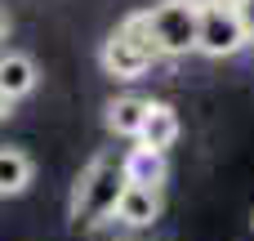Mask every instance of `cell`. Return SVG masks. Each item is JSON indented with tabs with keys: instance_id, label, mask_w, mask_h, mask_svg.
I'll return each instance as SVG.
<instances>
[{
	"instance_id": "obj_1",
	"label": "cell",
	"mask_w": 254,
	"mask_h": 241,
	"mask_svg": "<svg viewBox=\"0 0 254 241\" xmlns=\"http://www.w3.org/2000/svg\"><path fill=\"white\" fill-rule=\"evenodd\" d=\"M98 63H103V72L116 76V80L143 76V72L156 63V49H152V40H147V13H129V18L103 40Z\"/></svg>"
},
{
	"instance_id": "obj_2",
	"label": "cell",
	"mask_w": 254,
	"mask_h": 241,
	"mask_svg": "<svg viewBox=\"0 0 254 241\" xmlns=\"http://www.w3.org/2000/svg\"><path fill=\"white\" fill-rule=\"evenodd\" d=\"M121 188H125L121 165H112L107 157H98V161L80 174V183H76V192H71V219H76V224H89V228L107 224L112 210H116Z\"/></svg>"
},
{
	"instance_id": "obj_3",
	"label": "cell",
	"mask_w": 254,
	"mask_h": 241,
	"mask_svg": "<svg viewBox=\"0 0 254 241\" xmlns=\"http://www.w3.org/2000/svg\"><path fill=\"white\" fill-rule=\"evenodd\" d=\"M196 18L201 9L183 4V0H161L147 9V40L156 49V58H183L196 49Z\"/></svg>"
},
{
	"instance_id": "obj_4",
	"label": "cell",
	"mask_w": 254,
	"mask_h": 241,
	"mask_svg": "<svg viewBox=\"0 0 254 241\" xmlns=\"http://www.w3.org/2000/svg\"><path fill=\"white\" fill-rule=\"evenodd\" d=\"M246 45H250V40H246V27H241V18H237V4L214 0V4L201 9V18H196V49H201L205 58H232V54H241Z\"/></svg>"
},
{
	"instance_id": "obj_5",
	"label": "cell",
	"mask_w": 254,
	"mask_h": 241,
	"mask_svg": "<svg viewBox=\"0 0 254 241\" xmlns=\"http://www.w3.org/2000/svg\"><path fill=\"white\" fill-rule=\"evenodd\" d=\"M125 228H147L161 219V188H143V183H125L112 210Z\"/></svg>"
},
{
	"instance_id": "obj_6",
	"label": "cell",
	"mask_w": 254,
	"mask_h": 241,
	"mask_svg": "<svg viewBox=\"0 0 254 241\" xmlns=\"http://www.w3.org/2000/svg\"><path fill=\"white\" fill-rule=\"evenodd\" d=\"M121 174H125V183L161 188V183H165V174H170V165H165V152H156V148L138 143V148H129V152H125V161H121Z\"/></svg>"
},
{
	"instance_id": "obj_7",
	"label": "cell",
	"mask_w": 254,
	"mask_h": 241,
	"mask_svg": "<svg viewBox=\"0 0 254 241\" xmlns=\"http://www.w3.org/2000/svg\"><path fill=\"white\" fill-rule=\"evenodd\" d=\"M174 139H179V112H174L170 103H152V98H147V116H143V125H138V143H147V148H156V152H170Z\"/></svg>"
},
{
	"instance_id": "obj_8",
	"label": "cell",
	"mask_w": 254,
	"mask_h": 241,
	"mask_svg": "<svg viewBox=\"0 0 254 241\" xmlns=\"http://www.w3.org/2000/svg\"><path fill=\"white\" fill-rule=\"evenodd\" d=\"M36 80H40V72H36V58H31V54H13V49L0 54V89H4L9 98L31 94Z\"/></svg>"
},
{
	"instance_id": "obj_9",
	"label": "cell",
	"mask_w": 254,
	"mask_h": 241,
	"mask_svg": "<svg viewBox=\"0 0 254 241\" xmlns=\"http://www.w3.org/2000/svg\"><path fill=\"white\" fill-rule=\"evenodd\" d=\"M143 116H147V98H138V94H125V98H112L107 103V134H116V139H138V125H143Z\"/></svg>"
},
{
	"instance_id": "obj_10",
	"label": "cell",
	"mask_w": 254,
	"mask_h": 241,
	"mask_svg": "<svg viewBox=\"0 0 254 241\" xmlns=\"http://www.w3.org/2000/svg\"><path fill=\"white\" fill-rule=\"evenodd\" d=\"M31 157L18 148H0V197H18L31 183Z\"/></svg>"
},
{
	"instance_id": "obj_11",
	"label": "cell",
	"mask_w": 254,
	"mask_h": 241,
	"mask_svg": "<svg viewBox=\"0 0 254 241\" xmlns=\"http://www.w3.org/2000/svg\"><path fill=\"white\" fill-rule=\"evenodd\" d=\"M237 18H241V27H246V40L254 45V0H241V4H237Z\"/></svg>"
},
{
	"instance_id": "obj_12",
	"label": "cell",
	"mask_w": 254,
	"mask_h": 241,
	"mask_svg": "<svg viewBox=\"0 0 254 241\" xmlns=\"http://www.w3.org/2000/svg\"><path fill=\"white\" fill-rule=\"evenodd\" d=\"M9 112H13V98H9V94H4V89H0V121H4V116H9Z\"/></svg>"
},
{
	"instance_id": "obj_13",
	"label": "cell",
	"mask_w": 254,
	"mask_h": 241,
	"mask_svg": "<svg viewBox=\"0 0 254 241\" xmlns=\"http://www.w3.org/2000/svg\"><path fill=\"white\" fill-rule=\"evenodd\" d=\"M9 27H13V22H9V9H4V4H0V40H4V36H9Z\"/></svg>"
},
{
	"instance_id": "obj_14",
	"label": "cell",
	"mask_w": 254,
	"mask_h": 241,
	"mask_svg": "<svg viewBox=\"0 0 254 241\" xmlns=\"http://www.w3.org/2000/svg\"><path fill=\"white\" fill-rule=\"evenodd\" d=\"M183 4H192V9H205V4H214V0H183Z\"/></svg>"
},
{
	"instance_id": "obj_15",
	"label": "cell",
	"mask_w": 254,
	"mask_h": 241,
	"mask_svg": "<svg viewBox=\"0 0 254 241\" xmlns=\"http://www.w3.org/2000/svg\"><path fill=\"white\" fill-rule=\"evenodd\" d=\"M223 4H241V0H223Z\"/></svg>"
}]
</instances>
